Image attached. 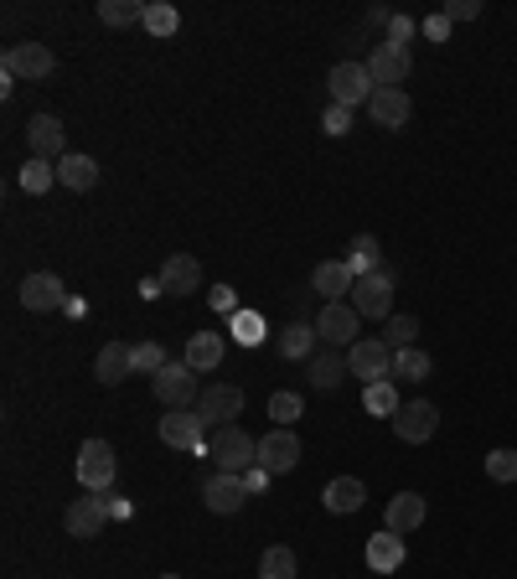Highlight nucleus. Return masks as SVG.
<instances>
[{
  "instance_id": "4be33fe9",
  "label": "nucleus",
  "mask_w": 517,
  "mask_h": 579,
  "mask_svg": "<svg viewBox=\"0 0 517 579\" xmlns=\"http://www.w3.org/2000/svg\"><path fill=\"white\" fill-rule=\"evenodd\" d=\"M57 181H63L68 192H94V187H99V161H94V156H78V150H68V156L57 161Z\"/></svg>"
},
{
  "instance_id": "5701e85b",
  "label": "nucleus",
  "mask_w": 517,
  "mask_h": 579,
  "mask_svg": "<svg viewBox=\"0 0 517 579\" xmlns=\"http://www.w3.org/2000/svg\"><path fill=\"white\" fill-rule=\"evenodd\" d=\"M187 362L192 373H212L223 362V331H192V342H187Z\"/></svg>"
},
{
  "instance_id": "aec40b11",
  "label": "nucleus",
  "mask_w": 517,
  "mask_h": 579,
  "mask_svg": "<svg viewBox=\"0 0 517 579\" xmlns=\"http://www.w3.org/2000/svg\"><path fill=\"white\" fill-rule=\"evenodd\" d=\"M161 285H166V295H197L202 264H197L192 254H171V259L161 264Z\"/></svg>"
},
{
  "instance_id": "4c0bfd02",
  "label": "nucleus",
  "mask_w": 517,
  "mask_h": 579,
  "mask_svg": "<svg viewBox=\"0 0 517 579\" xmlns=\"http://www.w3.org/2000/svg\"><path fill=\"white\" fill-rule=\"evenodd\" d=\"M404 404H399V393H393V383H373L368 388V414H383V419H393Z\"/></svg>"
},
{
  "instance_id": "dca6fc26",
  "label": "nucleus",
  "mask_w": 517,
  "mask_h": 579,
  "mask_svg": "<svg viewBox=\"0 0 517 579\" xmlns=\"http://www.w3.org/2000/svg\"><path fill=\"white\" fill-rule=\"evenodd\" d=\"M259 466H264L269 476H285V471H295V466H300V440H295L290 430L264 435V440H259Z\"/></svg>"
},
{
  "instance_id": "f8f14e48",
  "label": "nucleus",
  "mask_w": 517,
  "mask_h": 579,
  "mask_svg": "<svg viewBox=\"0 0 517 579\" xmlns=\"http://www.w3.org/2000/svg\"><path fill=\"white\" fill-rule=\"evenodd\" d=\"M393 430H399V440H404V445H424V440H435L440 414H435V404H430V399H414V404H404L399 414H393Z\"/></svg>"
},
{
  "instance_id": "a18cd8bd",
  "label": "nucleus",
  "mask_w": 517,
  "mask_h": 579,
  "mask_svg": "<svg viewBox=\"0 0 517 579\" xmlns=\"http://www.w3.org/2000/svg\"><path fill=\"white\" fill-rule=\"evenodd\" d=\"M243 481H249V492H264V486H269V471L254 466V471H243Z\"/></svg>"
},
{
  "instance_id": "ea45409f",
  "label": "nucleus",
  "mask_w": 517,
  "mask_h": 579,
  "mask_svg": "<svg viewBox=\"0 0 517 579\" xmlns=\"http://www.w3.org/2000/svg\"><path fill=\"white\" fill-rule=\"evenodd\" d=\"M486 476L492 481H517V450H492L486 455Z\"/></svg>"
},
{
  "instance_id": "a211bd4d",
  "label": "nucleus",
  "mask_w": 517,
  "mask_h": 579,
  "mask_svg": "<svg viewBox=\"0 0 517 579\" xmlns=\"http://www.w3.org/2000/svg\"><path fill=\"white\" fill-rule=\"evenodd\" d=\"M368 114H373V125H383V130H404L414 104H409L404 88H378V94L368 99Z\"/></svg>"
},
{
  "instance_id": "393cba45",
  "label": "nucleus",
  "mask_w": 517,
  "mask_h": 579,
  "mask_svg": "<svg viewBox=\"0 0 517 579\" xmlns=\"http://www.w3.org/2000/svg\"><path fill=\"white\" fill-rule=\"evenodd\" d=\"M321 502H326V512H337V517H347V512H357L362 502H368V492H362V481L357 476H337L321 492Z\"/></svg>"
},
{
  "instance_id": "9d476101",
  "label": "nucleus",
  "mask_w": 517,
  "mask_h": 579,
  "mask_svg": "<svg viewBox=\"0 0 517 579\" xmlns=\"http://www.w3.org/2000/svg\"><path fill=\"white\" fill-rule=\"evenodd\" d=\"M21 306L26 311H68V290H63V280L57 274H47V269H37V274H26L21 280Z\"/></svg>"
},
{
  "instance_id": "20e7f679",
  "label": "nucleus",
  "mask_w": 517,
  "mask_h": 579,
  "mask_svg": "<svg viewBox=\"0 0 517 579\" xmlns=\"http://www.w3.org/2000/svg\"><path fill=\"white\" fill-rule=\"evenodd\" d=\"M197 414H202V424H207V435H212V430H228V424H238V414H243V388H233V383L202 388Z\"/></svg>"
},
{
  "instance_id": "e433bc0d",
  "label": "nucleus",
  "mask_w": 517,
  "mask_h": 579,
  "mask_svg": "<svg viewBox=\"0 0 517 579\" xmlns=\"http://www.w3.org/2000/svg\"><path fill=\"white\" fill-rule=\"evenodd\" d=\"M166 362H171V357H166L161 342H135V373H150V378H156Z\"/></svg>"
},
{
  "instance_id": "72a5a7b5",
  "label": "nucleus",
  "mask_w": 517,
  "mask_h": 579,
  "mask_svg": "<svg viewBox=\"0 0 517 579\" xmlns=\"http://www.w3.org/2000/svg\"><path fill=\"white\" fill-rule=\"evenodd\" d=\"M176 26H181L176 6H166V0H150V6H145V32L150 37H171Z\"/></svg>"
},
{
  "instance_id": "c85d7f7f",
  "label": "nucleus",
  "mask_w": 517,
  "mask_h": 579,
  "mask_svg": "<svg viewBox=\"0 0 517 579\" xmlns=\"http://www.w3.org/2000/svg\"><path fill=\"white\" fill-rule=\"evenodd\" d=\"M99 21L104 26H145L140 0H99Z\"/></svg>"
},
{
  "instance_id": "79ce46f5",
  "label": "nucleus",
  "mask_w": 517,
  "mask_h": 579,
  "mask_svg": "<svg viewBox=\"0 0 517 579\" xmlns=\"http://www.w3.org/2000/svg\"><path fill=\"white\" fill-rule=\"evenodd\" d=\"M409 37H414V21L409 16H393L388 21V47H404L409 52Z\"/></svg>"
},
{
  "instance_id": "c9c22d12",
  "label": "nucleus",
  "mask_w": 517,
  "mask_h": 579,
  "mask_svg": "<svg viewBox=\"0 0 517 579\" xmlns=\"http://www.w3.org/2000/svg\"><path fill=\"white\" fill-rule=\"evenodd\" d=\"M414 337H419V321H414V316H388V326H383V342H388L393 352L414 347Z\"/></svg>"
},
{
  "instance_id": "7c9ffc66",
  "label": "nucleus",
  "mask_w": 517,
  "mask_h": 579,
  "mask_svg": "<svg viewBox=\"0 0 517 579\" xmlns=\"http://www.w3.org/2000/svg\"><path fill=\"white\" fill-rule=\"evenodd\" d=\"M393 378H430V352H419V347H404V352H393Z\"/></svg>"
},
{
  "instance_id": "b1692460",
  "label": "nucleus",
  "mask_w": 517,
  "mask_h": 579,
  "mask_svg": "<svg viewBox=\"0 0 517 579\" xmlns=\"http://www.w3.org/2000/svg\"><path fill=\"white\" fill-rule=\"evenodd\" d=\"M368 569H378V574H393V569H404V538L399 533H373L368 538Z\"/></svg>"
},
{
  "instance_id": "ddd939ff",
  "label": "nucleus",
  "mask_w": 517,
  "mask_h": 579,
  "mask_svg": "<svg viewBox=\"0 0 517 579\" xmlns=\"http://www.w3.org/2000/svg\"><path fill=\"white\" fill-rule=\"evenodd\" d=\"M26 140H32V156H42V161H52V166L68 156V135H63V119H57V114H32Z\"/></svg>"
},
{
  "instance_id": "f704fd0d",
  "label": "nucleus",
  "mask_w": 517,
  "mask_h": 579,
  "mask_svg": "<svg viewBox=\"0 0 517 579\" xmlns=\"http://www.w3.org/2000/svg\"><path fill=\"white\" fill-rule=\"evenodd\" d=\"M300 409H306V404H300V393L280 388L275 399H269V419H275V430H290V424L300 419Z\"/></svg>"
},
{
  "instance_id": "37998d69",
  "label": "nucleus",
  "mask_w": 517,
  "mask_h": 579,
  "mask_svg": "<svg viewBox=\"0 0 517 579\" xmlns=\"http://www.w3.org/2000/svg\"><path fill=\"white\" fill-rule=\"evenodd\" d=\"M445 21H476L481 16V6L476 0H445V11H440Z\"/></svg>"
},
{
  "instance_id": "f03ea898",
  "label": "nucleus",
  "mask_w": 517,
  "mask_h": 579,
  "mask_svg": "<svg viewBox=\"0 0 517 579\" xmlns=\"http://www.w3.org/2000/svg\"><path fill=\"white\" fill-rule=\"evenodd\" d=\"M326 88H331V104H342V109H357V104H368L378 94L368 63H337L326 73Z\"/></svg>"
},
{
  "instance_id": "39448f33",
  "label": "nucleus",
  "mask_w": 517,
  "mask_h": 579,
  "mask_svg": "<svg viewBox=\"0 0 517 579\" xmlns=\"http://www.w3.org/2000/svg\"><path fill=\"white\" fill-rule=\"evenodd\" d=\"M388 306H393V274L378 269V274H362L352 285V311L362 321H388Z\"/></svg>"
},
{
  "instance_id": "473e14b6",
  "label": "nucleus",
  "mask_w": 517,
  "mask_h": 579,
  "mask_svg": "<svg viewBox=\"0 0 517 579\" xmlns=\"http://www.w3.org/2000/svg\"><path fill=\"white\" fill-rule=\"evenodd\" d=\"M347 269L357 274V280H362V274H378L383 264H378V238L373 233H362L357 243H352V259H347Z\"/></svg>"
},
{
  "instance_id": "6e6552de",
  "label": "nucleus",
  "mask_w": 517,
  "mask_h": 579,
  "mask_svg": "<svg viewBox=\"0 0 517 579\" xmlns=\"http://www.w3.org/2000/svg\"><path fill=\"white\" fill-rule=\"evenodd\" d=\"M52 68H57V57H52V47H42V42H16V47H6V78L37 83V78H52Z\"/></svg>"
},
{
  "instance_id": "f3484780",
  "label": "nucleus",
  "mask_w": 517,
  "mask_h": 579,
  "mask_svg": "<svg viewBox=\"0 0 517 579\" xmlns=\"http://www.w3.org/2000/svg\"><path fill=\"white\" fill-rule=\"evenodd\" d=\"M249 497H254V492H249V481H243V476H228V471H218V476L202 486V502H207L212 512H223V517L238 512Z\"/></svg>"
},
{
  "instance_id": "4468645a",
  "label": "nucleus",
  "mask_w": 517,
  "mask_h": 579,
  "mask_svg": "<svg viewBox=\"0 0 517 579\" xmlns=\"http://www.w3.org/2000/svg\"><path fill=\"white\" fill-rule=\"evenodd\" d=\"M357 326H362V316L352 311V300H337V306H326V311H321L316 337L331 342V347H357Z\"/></svg>"
},
{
  "instance_id": "c756f323",
  "label": "nucleus",
  "mask_w": 517,
  "mask_h": 579,
  "mask_svg": "<svg viewBox=\"0 0 517 579\" xmlns=\"http://www.w3.org/2000/svg\"><path fill=\"white\" fill-rule=\"evenodd\" d=\"M16 181H21V192H32V197H42L52 181H57V166L52 161H42V156H32L21 171H16Z\"/></svg>"
},
{
  "instance_id": "c03bdc74",
  "label": "nucleus",
  "mask_w": 517,
  "mask_h": 579,
  "mask_svg": "<svg viewBox=\"0 0 517 579\" xmlns=\"http://www.w3.org/2000/svg\"><path fill=\"white\" fill-rule=\"evenodd\" d=\"M424 32H430L435 42H450V21H445V16H430V21H424Z\"/></svg>"
},
{
  "instance_id": "423d86ee",
  "label": "nucleus",
  "mask_w": 517,
  "mask_h": 579,
  "mask_svg": "<svg viewBox=\"0 0 517 579\" xmlns=\"http://www.w3.org/2000/svg\"><path fill=\"white\" fill-rule=\"evenodd\" d=\"M347 368L362 378V383H388L393 378V347L383 342V337H368V342H357L352 352H347Z\"/></svg>"
},
{
  "instance_id": "a19ab883",
  "label": "nucleus",
  "mask_w": 517,
  "mask_h": 579,
  "mask_svg": "<svg viewBox=\"0 0 517 579\" xmlns=\"http://www.w3.org/2000/svg\"><path fill=\"white\" fill-rule=\"evenodd\" d=\"M321 125H326V135H347V130H352V109H342V104H331V109H326V119H321Z\"/></svg>"
},
{
  "instance_id": "1a4fd4ad",
  "label": "nucleus",
  "mask_w": 517,
  "mask_h": 579,
  "mask_svg": "<svg viewBox=\"0 0 517 579\" xmlns=\"http://www.w3.org/2000/svg\"><path fill=\"white\" fill-rule=\"evenodd\" d=\"M161 440L171 450H192V455H207V424L202 414H187V409H171L161 419Z\"/></svg>"
},
{
  "instance_id": "6ab92c4d",
  "label": "nucleus",
  "mask_w": 517,
  "mask_h": 579,
  "mask_svg": "<svg viewBox=\"0 0 517 579\" xmlns=\"http://www.w3.org/2000/svg\"><path fill=\"white\" fill-rule=\"evenodd\" d=\"M311 285H316V295L326 300V306H337V300H352V285H357V274L347 269V259H331V264H316Z\"/></svg>"
},
{
  "instance_id": "bb28decb",
  "label": "nucleus",
  "mask_w": 517,
  "mask_h": 579,
  "mask_svg": "<svg viewBox=\"0 0 517 579\" xmlns=\"http://www.w3.org/2000/svg\"><path fill=\"white\" fill-rule=\"evenodd\" d=\"M280 357H290V362H311V357H316V326H306V321L285 326V331H280Z\"/></svg>"
},
{
  "instance_id": "0eeeda50",
  "label": "nucleus",
  "mask_w": 517,
  "mask_h": 579,
  "mask_svg": "<svg viewBox=\"0 0 517 579\" xmlns=\"http://www.w3.org/2000/svg\"><path fill=\"white\" fill-rule=\"evenodd\" d=\"M156 399L166 409H192L202 393H197V373L187 368V362H166V368L156 373Z\"/></svg>"
},
{
  "instance_id": "58836bf2",
  "label": "nucleus",
  "mask_w": 517,
  "mask_h": 579,
  "mask_svg": "<svg viewBox=\"0 0 517 579\" xmlns=\"http://www.w3.org/2000/svg\"><path fill=\"white\" fill-rule=\"evenodd\" d=\"M228 331H233V337H238L243 347H254V342L264 337V321H259L254 311H233V326H228Z\"/></svg>"
},
{
  "instance_id": "f257e3e1",
  "label": "nucleus",
  "mask_w": 517,
  "mask_h": 579,
  "mask_svg": "<svg viewBox=\"0 0 517 579\" xmlns=\"http://www.w3.org/2000/svg\"><path fill=\"white\" fill-rule=\"evenodd\" d=\"M207 455L218 461V471L243 476V471L259 466V440L243 430V424H228V430H212V435H207Z\"/></svg>"
},
{
  "instance_id": "cd10ccee",
  "label": "nucleus",
  "mask_w": 517,
  "mask_h": 579,
  "mask_svg": "<svg viewBox=\"0 0 517 579\" xmlns=\"http://www.w3.org/2000/svg\"><path fill=\"white\" fill-rule=\"evenodd\" d=\"M347 373H352V368H347V357H337V352H316V357L306 362V378H311L316 388H337Z\"/></svg>"
},
{
  "instance_id": "9b49d317",
  "label": "nucleus",
  "mask_w": 517,
  "mask_h": 579,
  "mask_svg": "<svg viewBox=\"0 0 517 579\" xmlns=\"http://www.w3.org/2000/svg\"><path fill=\"white\" fill-rule=\"evenodd\" d=\"M109 512H114V497H99V492H88V497H73L68 507V533L73 538H99V528L109 523Z\"/></svg>"
},
{
  "instance_id": "a878e982",
  "label": "nucleus",
  "mask_w": 517,
  "mask_h": 579,
  "mask_svg": "<svg viewBox=\"0 0 517 579\" xmlns=\"http://www.w3.org/2000/svg\"><path fill=\"white\" fill-rule=\"evenodd\" d=\"M424 523V497H414V492H404V497H393L388 502V533H414Z\"/></svg>"
},
{
  "instance_id": "2f4dec72",
  "label": "nucleus",
  "mask_w": 517,
  "mask_h": 579,
  "mask_svg": "<svg viewBox=\"0 0 517 579\" xmlns=\"http://www.w3.org/2000/svg\"><path fill=\"white\" fill-rule=\"evenodd\" d=\"M259 579H295V554H290L285 543L264 548V559H259Z\"/></svg>"
},
{
  "instance_id": "49530a36",
  "label": "nucleus",
  "mask_w": 517,
  "mask_h": 579,
  "mask_svg": "<svg viewBox=\"0 0 517 579\" xmlns=\"http://www.w3.org/2000/svg\"><path fill=\"white\" fill-rule=\"evenodd\" d=\"M140 295H145V300H156V295H166V285H161V274H150V280H140Z\"/></svg>"
},
{
  "instance_id": "09e8293b",
  "label": "nucleus",
  "mask_w": 517,
  "mask_h": 579,
  "mask_svg": "<svg viewBox=\"0 0 517 579\" xmlns=\"http://www.w3.org/2000/svg\"><path fill=\"white\" fill-rule=\"evenodd\" d=\"M161 579H176V574H161Z\"/></svg>"
},
{
  "instance_id": "7ed1b4c3",
  "label": "nucleus",
  "mask_w": 517,
  "mask_h": 579,
  "mask_svg": "<svg viewBox=\"0 0 517 579\" xmlns=\"http://www.w3.org/2000/svg\"><path fill=\"white\" fill-rule=\"evenodd\" d=\"M119 476V455L109 440H83L78 450V481H83V492H109Z\"/></svg>"
},
{
  "instance_id": "de8ad7c7",
  "label": "nucleus",
  "mask_w": 517,
  "mask_h": 579,
  "mask_svg": "<svg viewBox=\"0 0 517 579\" xmlns=\"http://www.w3.org/2000/svg\"><path fill=\"white\" fill-rule=\"evenodd\" d=\"M212 306H218V311H233V290H212Z\"/></svg>"
},
{
  "instance_id": "412c9836",
  "label": "nucleus",
  "mask_w": 517,
  "mask_h": 579,
  "mask_svg": "<svg viewBox=\"0 0 517 579\" xmlns=\"http://www.w3.org/2000/svg\"><path fill=\"white\" fill-rule=\"evenodd\" d=\"M130 373H135V347H130V342H109V347L99 352V362H94V378H99L104 388L125 383Z\"/></svg>"
},
{
  "instance_id": "2eb2a0df",
  "label": "nucleus",
  "mask_w": 517,
  "mask_h": 579,
  "mask_svg": "<svg viewBox=\"0 0 517 579\" xmlns=\"http://www.w3.org/2000/svg\"><path fill=\"white\" fill-rule=\"evenodd\" d=\"M409 68H414V63H409V52H404V47H388V42H383V47L368 52V73H373L378 88H404Z\"/></svg>"
}]
</instances>
